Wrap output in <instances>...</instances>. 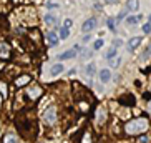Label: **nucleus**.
Wrapping results in <instances>:
<instances>
[{
  "mask_svg": "<svg viewBox=\"0 0 151 143\" xmlns=\"http://www.w3.org/2000/svg\"><path fill=\"white\" fill-rule=\"evenodd\" d=\"M141 15H129L128 18H126V23L128 25H136L138 22H141Z\"/></svg>",
  "mask_w": 151,
  "mask_h": 143,
  "instance_id": "obj_22",
  "label": "nucleus"
},
{
  "mask_svg": "<svg viewBox=\"0 0 151 143\" xmlns=\"http://www.w3.org/2000/svg\"><path fill=\"white\" fill-rule=\"evenodd\" d=\"M105 45V42H103V38H98V40H95V43H93V50H100Z\"/></svg>",
  "mask_w": 151,
  "mask_h": 143,
  "instance_id": "obj_27",
  "label": "nucleus"
},
{
  "mask_svg": "<svg viewBox=\"0 0 151 143\" xmlns=\"http://www.w3.org/2000/svg\"><path fill=\"white\" fill-rule=\"evenodd\" d=\"M150 128V120H148V116H138V118H133V120L126 121L123 125V131L129 136H133V135H141L145 131H148Z\"/></svg>",
  "mask_w": 151,
  "mask_h": 143,
  "instance_id": "obj_1",
  "label": "nucleus"
},
{
  "mask_svg": "<svg viewBox=\"0 0 151 143\" xmlns=\"http://www.w3.org/2000/svg\"><path fill=\"white\" fill-rule=\"evenodd\" d=\"M121 45H123V40H121V38H116V40H113V47H116V48H120Z\"/></svg>",
  "mask_w": 151,
  "mask_h": 143,
  "instance_id": "obj_31",
  "label": "nucleus"
},
{
  "mask_svg": "<svg viewBox=\"0 0 151 143\" xmlns=\"http://www.w3.org/2000/svg\"><path fill=\"white\" fill-rule=\"evenodd\" d=\"M111 135H116V136H120L121 133H123V126H120V123H118V120H113L111 121V128H110Z\"/></svg>",
  "mask_w": 151,
  "mask_h": 143,
  "instance_id": "obj_15",
  "label": "nucleus"
},
{
  "mask_svg": "<svg viewBox=\"0 0 151 143\" xmlns=\"http://www.w3.org/2000/svg\"><path fill=\"white\" fill-rule=\"evenodd\" d=\"M118 103L123 105V107H134L136 105V98H134L133 93H124L118 98Z\"/></svg>",
  "mask_w": 151,
  "mask_h": 143,
  "instance_id": "obj_7",
  "label": "nucleus"
},
{
  "mask_svg": "<svg viewBox=\"0 0 151 143\" xmlns=\"http://www.w3.org/2000/svg\"><path fill=\"white\" fill-rule=\"evenodd\" d=\"M25 95H27V98L30 100V102H37L38 98H42V95H43V88H42L40 85H37V83H35V85H30V83H28Z\"/></svg>",
  "mask_w": 151,
  "mask_h": 143,
  "instance_id": "obj_5",
  "label": "nucleus"
},
{
  "mask_svg": "<svg viewBox=\"0 0 151 143\" xmlns=\"http://www.w3.org/2000/svg\"><path fill=\"white\" fill-rule=\"evenodd\" d=\"M139 45H141V37H133V38H129V40H128L126 48H128L129 52H134Z\"/></svg>",
  "mask_w": 151,
  "mask_h": 143,
  "instance_id": "obj_13",
  "label": "nucleus"
},
{
  "mask_svg": "<svg viewBox=\"0 0 151 143\" xmlns=\"http://www.w3.org/2000/svg\"><path fill=\"white\" fill-rule=\"evenodd\" d=\"M138 136H139V138H138V143H148V142H150V138H148V136H146L145 133L138 135Z\"/></svg>",
  "mask_w": 151,
  "mask_h": 143,
  "instance_id": "obj_28",
  "label": "nucleus"
},
{
  "mask_svg": "<svg viewBox=\"0 0 151 143\" xmlns=\"http://www.w3.org/2000/svg\"><path fill=\"white\" fill-rule=\"evenodd\" d=\"M93 120L96 126H103L108 121V112L105 107H95L93 110Z\"/></svg>",
  "mask_w": 151,
  "mask_h": 143,
  "instance_id": "obj_4",
  "label": "nucleus"
},
{
  "mask_svg": "<svg viewBox=\"0 0 151 143\" xmlns=\"http://www.w3.org/2000/svg\"><path fill=\"white\" fill-rule=\"evenodd\" d=\"M126 14H128V12H126V9H124L123 12H121V14L118 15V20H116V22H121V20H123V17H124V15H126Z\"/></svg>",
  "mask_w": 151,
  "mask_h": 143,
  "instance_id": "obj_33",
  "label": "nucleus"
},
{
  "mask_svg": "<svg viewBox=\"0 0 151 143\" xmlns=\"http://www.w3.org/2000/svg\"><path fill=\"white\" fill-rule=\"evenodd\" d=\"M43 22L47 23L48 27H53V25H57V23H58V20H57V17H55V15H50V14H47V15L43 17Z\"/></svg>",
  "mask_w": 151,
  "mask_h": 143,
  "instance_id": "obj_19",
  "label": "nucleus"
},
{
  "mask_svg": "<svg viewBox=\"0 0 151 143\" xmlns=\"http://www.w3.org/2000/svg\"><path fill=\"white\" fill-rule=\"evenodd\" d=\"M148 57H151V42H150V45H148V48L145 50V53H143L141 57H139V60H141V62H146Z\"/></svg>",
  "mask_w": 151,
  "mask_h": 143,
  "instance_id": "obj_25",
  "label": "nucleus"
},
{
  "mask_svg": "<svg viewBox=\"0 0 151 143\" xmlns=\"http://www.w3.org/2000/svg\"><path fill=\"white\" fill-rule=\"evenodd\" d=\"M98 78H100V83H108L111 80V70L110 68H101L98 72Z\"/></svg>",
  "mask_w": 151,
  "mask_h": 143,
  "instance_id": "obj_11",
  "label": "nucleus"
},
{
  "mask_svg": "<svg viewBox=\"0 0 151 143\" xmlns=\"http://www.w3.org/2000/svg\"><path fill=\"white\" fill-rule=\"evenodd\" d=\"M43 121L48 126L57 125V121H58V108L55 107V105H50V107L45 108V112H43Z\"/></svg>",
  "mask_w": 151,
  "mask_h": 143,
  "instance_id": "obj_3",
  "label": "nucleus"
},
{
  "mask_svg": "<svg viewBox=\"0 0 151 143\" xmlns=\"http://www.w3.org/2000/svg\"><path fill=\"white\" fill-rule=\"evenodd\" d=\"M108 28H110V30H115L116 28V22H113V18H108Z\"/></svg>",
  "mask_w": 151,
  "mask_h": 143,
  "instance_id": "obj_29",
  "label": "nucleus"
},
{
  "mask_svg": "<svg viewBox=\"0 0 151 143\" xmlns=\"http://www.w3.org/2000/svg\"><path fill=\"white\" fill-rule=\"evenodd\" d=\"M47 9H50V10L58 9V4H57V2H50V4H47Z\"/></svg>",
  "mask_w": 151,
  "mask_h": 143,
  "instance_id": "obj_32",
  "label": "nucleus"
},
{
  "mask_svg": "<svg viewBox=\"0 0 151 143\" xmlns=\"http://www.w3.org/2000/svg\"><path fill=\"white\" fill-rule=\"evenodd\" d=\"M148 113L151 115V100H148Z\"/></svg>",
  "mask_w": 151,
  "mask_h": 143,
  "instance_id": "obj_37",
  "label": "nucleus"
},
{
  "mask_svg": "<svg viewBox=\"0 0 151 143\" xmlns=\"http://www.w3.org/2000/svg\"><path fill=\"white\" fill-rule=\"evenodd\" d=\"M85 72H86V78H88V83H90L88 87H91L93 85V75L96 73V65H95V62L88 63L86 68H85Z\"/></svg>",
  "mask_w": 151,
  "mask_h": 143,
  "instance_id": "obj_9",
  "label": "nucleus"
},
{
  "mask_svg": "<svg viewBox=\"0 0 151 143\" xmlns=\"http://www.w3.org/2000/svg\"><path fill=\"white\" fill-rule=\"evenodd\" d=\"M118 0H105V4H116Z\"/></svg>",
  "mask_w": 151,
  "mask_h": 143,
  "instance_id": "obj_39",
  "label": "nucleus"
},
{
  "mask_svg": "<svg viewBox=\"0 0 151 143\" xmlns=\"http://www.w3.org/2000/svg\"><path fill=\"white\" fill-rule=\"evenodd\" d=\"M116 52H118V48H116V47H111V48L106 52V58H108V60L115 58V57H116Z\"/></svg>",
  "mask_w": 151,
  "mask_h": 143,
  "instance_id": "obj_26",
  "label": "nucleus"
},
{
  "mask_svg": "<svg viewBox=\"0 0 151 143\" xmlns=\"http://www.w3.org/2000/svg\"><path fill=\"white\" fill-rule=\"evenodd\" d=\"M0 126H2V125H0Z\"/></svg>",
  "mask_w": 151,
  "mask_h": 143,
  "instance_id": "obj_42",
  "label": "nucleus"
},
{
  "mask_svg": "<svg viewBox=\"0 0 151 143\" xmlns=\"http://www.w3.org/2000/svg\"><path fill=\"white\" fill-rule=\"evenodd\" d=\"M10 57V47L7 42H0V58L5 60V58Z\"/></svg>",
  "mask_w": 151,
  "mask_h": 143,
  "instance_id": "obj_14",
  "label": "nucleus"
},
{
  "mask_svg": "<svg viewBox=\"0 0 151 143\" xmlns=\"http://www.w3.org/2000/svg\"><path fill=\"white\" fill-rule=\"evenodd\" d=\"M78 143H96V135L91 128H83L80 136H78Z\"/></svg>",
  "mask_w": 151,
  "mask_h": 143,
  "instance_id": "obj_6",
  "label": "nucleus"
},
{
  "mask_svg": "<svg viewBox=\"0 0 151 143\" xmlns=\"http://www.w3.org/2000/svg\"><path fill=\"white\" fill-rule=\"evenodd\" d=\"M0 93H2L4 98H9V87H7L5 82H0Z\"/></svg>",
  "mask_w": 151,
  "mask_h": 143,
  "instance_id": "obj_24",
  "label": "nucleus"
},
{
  "mask_svg": "<svg viewBox=\"0 0 151 143\" xmlns=\"http://www.w3.org/2000/svg\"><path fill=\"white\" fill-rule=\"evenodd\" d=\"M60 60H71V58H76V50L71 48V50H67V52H63V53L58 55Z\"/></svg>",
  "mask_w": 151,
  "mask_h": 143,
  "instance_id": "obj_17",
  "label": "nucleus"
},
{
  "mask_svg": "<svg viewBox=\"0 0 151 143\" xmlns=\"http://www.w3.org/2000/svg\"><path fill=\"white\" fill-rule=\"evenodd\" d=\"M47 42H48V47H57L58 42H60V37H58L57 32H48L47 33Z\"/></svg>",
  "mask_w": 151,
  "mask_h": 143,
  "instance_id": "obj_12",
  "label": "nucleus"
},
{
  "mask_svg": "<svg viewBox=\"0 0 151 143\" xmlns=\"http://www.w3.org/2000/svg\"><path fill=\"white\" fill-rule=\"evenodd\" d=\"M58 37H60L62 40H67L68 37H70V28H68V27H65V25H63V27L60 28V33H58Z\"/></svg>",
  "mask_w": 151,
  "mask_h": 143,
  "instance_id": "obj_23",
  "label": "nucleus"
},
{
  "mask_svg": "<svg viewBox=\"0 0 151 143\" xmlns=\"http://www.w3.org/2000/svg\"><path fill=\"white\" fill-rule=\"evenodd\" d=\"M145 73H151V65H150V67L146 68V70H145Z\"/></svg>",
  "mask_w": 151,
  "mask_h": 143,
  "instance_id": "obj_40",
  "label": "nucleus"
},
{
  "mask_svg": "<svg viewBox=\"0 0 151 143\" xmlns=\"http://www.w3.org/2000/svg\"><path fill=\"white\" fill-rule=\"evenodd\" d=\"M17 126H18V130H20V133H22L27 140L35 138V135H37V120L32 115L17 118Z\"/></svg>",
  "mask_w": 151,
  "mask_h": 143,
  "instance_id": "obj_2",
  "label": "nucleus"
},
{
  "mask_svg": "<svg viewBox=\"0 0 151 143\" xmlns=\"http://www.w3.org/2000/svg\"><path fill=\"white\" fill-rule=\"evenodd\" d=\"M4 143H20V140L15 133H7L4 136Z\"/></svg>",
  "mask_w": 151,
  "mask_h": 143,
  "instance_id": "obj_20",
  "label": "nucleus"
},
{
  "mask_svg": "<svg viewBox=\"0 0 151 143\" xmlns=\"http://www.w3.org/2000/svg\"><path fill=\"white\" fill-rule=\"evenodd\" d=\"M75 73H76V68H71V70L68 72V75H75Z\"/></svg>",
  "mask_w": 151,
  "mask_h": 143,
  "instance_id": "obj_38",
  "label": "nucleus"
},
{
  "mask_svg": "<svg viewBox=\"0 0 151 143\" xmlns=\"http://www.w3.org/2000/svg\"><path fill=\"white\" fill-rule=\"evenodd\" d=\"M90 38H91V37H90V33H85V37H83V42H90Z\"/></svg>",
  "mask_w": 151,
  "mask_h": 143,
  "instance_id": "obj_35",
  "label": "nucleus"
},
{
  "mask_svg": "<svg viewBox=\"0 0 151 143\" xmlns=\"http://www.w3.org/2000/svg\"><path fill=\"white\" fill-rule=\"evenodd\" d=\"M30 38H32L33 42L37 40V43L42 45V35H40V30H37V28H35V30H32V32H30Z\"/></svg>",
  "mask_w": 151,
  "mask_h": 143,
  "instance_id": "obj_21",
  "label": "nucleus"
},
{
  "mask_svg": "<svg viewBox=\"0 0 151 143\" xmlns=\"http://www.w3.org/2000/svg\"><path fill=\"white\" fill-rule=\"evenodd\" d=\"M143 97H145V100H151V93H148V92L143 95Z\"/></svg>",
  "mask_w": 151,
  "mask_h": 143,
  "instance_id": "obj_36",
  "label": "nucleus"
},
{
  "mask_svg": "<svg viewBox=\"0 0 151 143\" xmlns=\"http://www.w3.org/2000/svg\"><path fill=\"white\" fill-rule=\"evenodd\" d=\"M28 83H32V77L27 75V73H23V75H18L17 78L14 80V85L17 88H22V87H27Z\"/></svg>",
  "mask_w": 151,
  "mask_h": 143,
  "instance_id": "obj_8",
  "label": "nucleus"
},
{
  "mask_svg": "<svg viewBox=\"0 0 151 143\" xmlns=\"http://www.w3.org/2000/svg\"><path fill=\"white\" fill-rule=\"evenodd\" d=\"M148 20H150V23H151V14H150V17H148Z\"/></svg>",
  "mask_w": 151,
  "mask_h": 143,
  "instance_id": "obj_41",
  "label": "nucleus"
},
{
  "mask_svg": "<svg viewBox=\"0 0 151 143\" xmlns=\"http://www.w3.org/2000/svg\"><path fill=\"white\" fill-rule=\"evenodd\" d=\"M96 23H98L96 18H88V20H85L83 25H81V32H85V33H90V32L96 27Z\"/></svg>",
  "mask_w": 151,
  "mask_h": 143,
  "instance_id": "obj_10",
  "label": "nucleus"
},
{
  "mask_svg": "<svg viewBox=\"0 0 151 143\" xmlns=\"http://www.w3.org/2000/svg\"><path fill=\"white\" fill-rule=\"evenodd\" d=\"M63 25H65V27H68V28H70L71 25H73V22H71L70 18H67V20H65V22H63Z\"/></svg>",
  "mask_w": 151,
  "mask_h": 143,
  "instance_id": "obj_34",
  "label": "nucleus"
},
{
  "mask_svg": "<svg viewBox=\"0 0 151 143\" xmlns=\"http://www.w3.org/2000/svg\"><path fill=\"white\" fill-rule=\"evenodd\" d=\"M143 32H145V33H151V23L150 22L143 25Z\"/></svg>",
  "mask_w": 151,
  "mask_h": 143,
  "instance_id": "obj_30",
  "label": "nucleus"
},
{
  "mask_svg": "<svg viewBox=\"0 0 151 143\" xmlns=\"http://www.w3.org/2000/svg\"><path fill=\"white\" fill-rule=\"evenodd\" d=\"M139 0H126V12H138Z\"/></svg>",
  "mask_w": 151,
  "mask_h": 143,
  "instance_id": "obj_16",
  "label": "nucleus"
},
{
  "mask_svg": "<svg viewBox=\"0 0 151 143\" xmlns=\"http://www.w3.org/2000/svg\"><path fill=\"white\" fill-rule=\"evenodd\" d=\"M63 70H65V67H63V63L60 62V63H57V65H53V67L50 68V75H52V77H57V75H60Z\"/></svg>",
  "mask_w": 151,
  "mask_h": 143,
  "instance_id": "obj_18",
  "label": "nucleus"
}]
</instances>
